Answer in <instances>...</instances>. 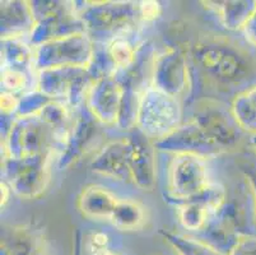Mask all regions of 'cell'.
Masks as SVG:
<instances>
[{
	"label": "cell",
	"mask_w": 256,
	"mask_h": 255,
	"mask_svg": "<svg viewBox=\"0 0 256 255\" xmlns=\"http://www.w3.org/2000/svg\"><path fill=\"white\" fill-rule=\"evenodd\" d=\"M124 96V83L116 74L100 77L88 91L86 105L97 121L107 125L118 124Z\"/></svg>",
	"instance_id": "12"
},
{
	"label": "cell",
	"mask_w": 256,
	"mask_h": 255,
	"mask_svg": "<svg viewBox=\"0 0 256 255\" xmlns=\"http://www.w3.org/2000/svg\"><path fill=\"white\" fill-rule=\"evenodd\" d=\"M84 4L76 9V13L90 36L124 35L142 21L139 3L134 2H87Z\"/></svg>",
	"instance_id": "3"
},
{
	"label": "cell",
	"mask_w": 256,
	"mask_h": 255,
	"mask_svg": "<svg viewBox=\"0 0 256 255\" xmlns=\"http://www.w3.org/2000/svg\"><path fill=\"white\" fill-rule=\"evenodd\" d=\"M84 32H87L86 26L79 18L76 9H74L68 13L36 22L30 35V42L34 48H36L52 40L62 39L76 34H84Z\"/></svg>",
	"instance_id": "17"
},
{
	"label": "cell",
	"mask_w": 256,
	"mask_h": 255,
	"mask_svg": "<svg viewBox=\"0 0 256 255\" xmlns=\"http://www.w3.org/2000/svg\"><path fill=\"white\" fill-rule=\"evenodd\" d=\"M97 133V120L90 111L79 114L60 144L58 166L68 167L82 157Z\"/></svg>",
	"instance_id": "14"
},
{
	"label": "cell",
	"mask_w": 256,
	"mask_h": 255,
	"mask_svg": "<svg viewBox=\"0 0 256 255\" xmlns=\"http://www.w3.org/2000/svg\"><path fill=\"white\" fill-rule=\"evenodd\" d=\"M90 255H122L120 251H118V250H114L112 247H108V249L106 250H102V251H98V252H93V254Z\"/></svg>",
	"instance_id": "41"
},
{
	"label": "cell",
	"mask_w": 256,
	"mask_h": 255,
	"mask_svg": "<svg viewBox=\"0 0 256 255\" xmlns=\"http://www.w3.org/2000/svg\"><path fill=\"white\" fill-rule=\"evenodd\" d=\"M118 202L108 189L98 185H90L83 189L78 198L79 212L90 219H110Z\"/></svg>",
	"instance_id": "19"
},
{
	"label": "cell",
	"mask_w": 256,
	"mask_h": 255,
	"mask_svg": "<svg viewBox=\"0 0 256 255\" xmlns=\"http://www.w3.org/2000/svg\"><path fill=\"white\" fill-rule=\"evenodd\" d=\"M231 111L244 132L256 134V86L237 93L232 100Z\"/></svg>",
	"instance_id": "22"
},
{
	"label": "cell",
	"mask_w": 256,
	"mask_h": 255,
	"mask_svg": "<svg viewBox=\"0 0 256 255\" xmlns=\"http://www.w3.org/2000/svg\"><path fill=\"white\" fill-rule=\"evenodd\" d=\"M83 241L80 231L76 230L73 232V241H72V255H82Z\"/></svg>",
	"instance_id": "39"
},
{
	"label": "cell",
	"mask_w": 256,
	"mask_h": 255,
	"mask_svg": "<svg viewBox=\"0 0 256 255\" xmlns=\"http://www.w3.org/2000/svg\"><path fill=\"white\" fill-rule=\"evenodd\" d=\"M250 146L252 147V149L255 151V153H256V134L250 135Z\"/></svg>",
	"instance_id": "42"
},
{
	"label": "cell",
	"mask_w": 256,
	"mask_h": 255,
	"mask_svg": "<svg viewBox=\"0 0 256 255\" xmlns=\"http://www.w3.org/2000/svg\"><path fill=\"white\" fill-rule=\"evenodd\" d=\"M230 255H256V236L242 237Z\"/></svg>",
	"instance_id": "36"
},
{
	"label": "cell",
	"mask_w": 256,
	"mask_h": 255,
	"mask_svg": "<svg viewBox=\"0 0 256 255\" xmlns=\"http://www.w3.org/2000/svg\"><path fill=\"white\" fill-rule=\"evenodd\" d=\"M114 227L121 231H136L143 227L146 213L140 203L132 199H118L110 219Z\"/></svg>",
	"instance_id": "23"
},
{
	"label": "cell",
	"mask_w": 256,
	"mask_h": 255,
	"mask_svg": "<svg viewBox=\"0 0 256 255\" xmlns=\"http://www.w3.org/2000/svg\"><path fill=\"white\" fill-rule=\"evenodd\" d=\"M209 184L206 158L176 154L170 165L166 200L180 204L199 195Z\"/></svg>",
	"instance_id": "8"
},
{
	"label": "cell",
	"mask_w": 256,
	"mask_h": 255,
	"mask_svg": "<svg viewBox=\"0 0 256 255\" xmlns=\"http://www.w3.org/2000/svg\"><path fill=\"white\" fill-rule=\"evenodd\" d=\"M192 59L206 77L222 87H240L256 82V59L248 50L220 36L195 41Z\"/></svg>",
	"instance_id": "1"
},
{
	"label": "cell",
	"mask_w": 256,
	"mask_h": 255,
	"mask_svg": "<svg viewBox=\"0 0 256 255\" xmlns=\"http://www.w3.org/2000/svg\"><path fill=\"white\" fill-rule=\"evenodd\" d=\"M2 255H51L45 233L32 223L6 228L2 233Z\"/></svg>",
	"instance_id": "15"
},
{
	"label": "cell",
	"mask_w": 256,
	"mask_h": 255,
	"mask_svg": "<svg viewBox=\"0 0 256 255\" xmlns=\"http://www.w3.org/2000/svg\"><path fill=\"white\" fill-rule=\"evenodd\" d=\"M178 207V221L182 227L192 232H199L206 227L209 219L214 216L206 204L196 199H190L176 204Z\"/></svg>",
	"instance_id": "26"
},
{
	"label": "cell",
	"mask_w": 256,
	"mask_h": 255,
	"mask_svg": "<svg viewBox=\"0 0 256 255\" xmlns=\"http://www.w3.org/2000/svg\"><path fill=\"white\" fill-rule=\"evenodd\" d=\"M130 144L128 138L114 140L102 147L92 158L90 167L93 172L110 179L132 181L129 168Z\"/></svg>",
	"instance_id": "16"
},
{
	"label": "cell",
	"mask_w": 256,
	"mask_h": 255,
	"mask_svg": "<svg viewBox=\"0 0 256 255\" xmlns=\"http://www.w3.org/2000/svg\"><path fill=\"white\" fill-rule=\"evenodd\" d=\"M111 247L110 245V237L108 235L104 232H96L93 233L90 237V241H88V250H90V254L93 252H98L102 250H106Z\"/></svg>",
	"instance_id": "34"
},
{
	"label": "cell",
	"mask_w": 256,
	"mask_h": 255,
	"mask_svg": "<svg viewBox=\"0 0 256 255\" xmlns=\"http://www.w3.org/2000/svg\"><path fill=\"white\" fill-rule=\"evenodd\" d=\"M93 81L88 68H48L38 72L37 90L69 107H76L87 98Z\"/></svg>",
	"instance_id": "7"
},
{
	"label": "cell",
	"mask_w": 256,
	"mask_h": 255,
	"mask_svg": "<svg viewBox=\"0 0 256 255\" xmlns=\"http://www.w3.org/2000/svg\"><path fill=\"white\" fill-rule=\"evenodd\" d=\"M182 124V107L178 98L154 87L144 90L139 100L136 129L152 142L162 139Z\"/></svg>",
	"instance_id": "2"
},
{
	"label": "cell",
	"mask_w": 256,
	"mask_h": 255,
	"mask_svg": "<svg viewBox=\"0 0 256 255\" xmlns=\"http://www.w3.org/2000/svg\"><path fill=\"white\" fill-rule=\"evenodd\" d=\"M124 83V96L121 104L120 115L116 125L121 129H134L136 126V115H138L139 100L142 93H138L132 76L126 72V78L122 79Z\"/></svg>",
	"instance_id": "27"
},
{
	"label": "cell",
	"mask_w": 256,
	"mask_h": 255,
	"mask_svg": "<svg viewBox=\"0 0 256 255\" xmlns=\"http://www.w3.org/2000/svg\"><path fill=\"white\" fill-rule=\"evenodd\" d=\"M192 120L224 152L241 142L244 130L232 115L231 109L227 110L218 102H198Z\"/></svg>",
	"instance_id": "9"
},
{
	"label": "cell",
	"mask_w": 256,
	"mask_h": 255,
	"mask_svg": "<svg viewBox=\"0 0 256 255\" xmlns=\"http://www.w3.org/2000/svg\"><path fill=\"white\" fill-rule=\"evenodd\" d=\"M30 7L32 9L34 22L68 13L76 9V7L73 8L66 2H58V0H34V2H30Z\"/></svg>",
	"instance_id": "31"
},
{
	"label": "cell",
	"mask_w": 256,
	"mask_h": 255,
	"mask_svg": "<svg viewBox=\"0 0 256 255\" xmlns=\"http://www.w3.org/2000/svg\"><path fill=\"white\" fill-rule=\"evenodd\" d=\"M195 237L222 255L231 254L242 238L231 226L216 214L209 219L203 230L196 232Z\"/></svg>",
	"instance_id": "21"
},
{
	"label": "cell",
	"mask_w": 256,
	"mask_h": 255,
	"mask_svg": "<svg viewBox=\"0 0 256 255\" xmlns=\"http://www.w3.org/2000/svg\"><path fill=\"white\" fill-rule=\"evenodd\" d=\"M190 68L185 54L170 48L158 54L152 65V87L180 98L190 88Z\"/></svg>",
	"instance_id": "11"
},
{
	"label": "cell",
	"mask_w": 256,
	"mask_h": 255,
	"mask_svg": "<svg viewBox=\"0 0 256 255\" xmlns=\"http://www.w3.org/2000/svg\"><path fill=\"white\" fill-rule=\"evenodd\" d=\"M128 140L130 144L129 168L132 182L142 190H153L157 182L154 144L136 128L132 129Z\"/></svg>",
	"instance_id": "13"
},
{
	"label": "cell",
	"mask_w": 256,
	"mask_h": 255,
	"mask_svg": "<svg viewBox=\"0 0 256 255\" xmlns=\"http://www.w3.org/2000/svg\"><path fill=\"white\" fill-rule=\"evenodd\" d=\"M51 153L52 152L22 158H4V180L13 194L23 199H34L45 191L50 181Z\"/></svg>",
	"instance_id": "6"
},
{
	"label": "cell",
	"mask_w": 256,
	"mask_h": 255,
	"mask_svg": "<svg viewBox=\"0 0 256 255\" xmlns=\"http://www.w3.org/2000/svg\"><path fill=\"white\" fill-rule=\"evenodd\" d=\"M139 12H140L142 21L150 22L158 18L160 14V6L158 2H140L139 3Z\"/></svg>",
	"instance_id": "35"
},
{
	"label": "cell",
	"mask_w": 256,
	"mask_h": 255,
	"mask_svg": "<svg viewBox=\"0 0 256 255\" xmlns=\"http://www.w3.org/2000/svg\"><path fill=\"white\" fill-rule=\"evenodd\" d=\"M34 49L37 72L60 67L90 68L96 54L92 36L87 32L52 40Z\"/></svg>",
	"instance_id": "5"
},
{
	"label": "cell",
	"mask_w": 256,
	"mask_h": 255,
	"mask_svg": "<svg viewBox=\"0 0 256 255\" xmlns=\"http://www.w3.org/2000/svg\"><path fill=\"white\" fill-rule=\"evenodd\" d=\"M106 49L116 70H124L126 73L136 65L138 49L130 41L126 34L112 37Z\"/></svg>",
	"instance_id": "25"
},
{
	"label": "cell",
	"mask_w": 256,
	"mask_h": 255,
	"mask_svg": "<svg viewBox=\"0 0 256 255\" xmlns=\"http://www.w3.org/2000/svg\"><path fill=\"white\" fill-rule=\"evenodd\" d=\"M244 174H245L246 181H248V186H250L251 191H252L256 205V167L255 166H245L244 167Z\"/></svg>",
	"instance_id": "38"
},
{
	"label": "cell",
	"mask_w": 256,
	"mask_h": 255,
	"mask_svg": "<svg viewBox=\"0 0 256 255\" xmlns=\"http://www.w3.org/2000/svg\"><path fill=\"white\" fill-rule=\"evenodd\" d=\"M51 101H52V98H50L38 90L24 93L20 97V104H18L16 118L38 115L40 112L42 111L44 107L50 104Z\"/></svg>",
	"instance_id": "30"
},
{
	"label": "cell",
	"mask_w": 256,
	"mask_h": 255,
	"mask_svg": "<svg viewBox=\"0 0 256 255\" xmlns=\"http://www.w3.org/2000/svg\"><path fill=\"white\" fill-rule=\"evenodd\" d=\"M241 32L248 45L256 48V9Z\"/></svg>",
	"instance_id": "37"
},
{
	"label": "cell",
	"mask_w": 256,
	"mask_h": 255,
	"mask_svg": "<svg viewBox=\"0 0 256 255\" xmlns=\"http://www.w3.org/2000/svg\"><path fill=\"white\" fill-rule=\"evenodd\" d=\"M0 186H2V208H4L6 204H8L13 191H12V188L9 186V184L6 181V180H2Z\"/></svg>",
	"instance_id": "40"
},
{
	"label": "cell",
	"mask_w": 256,
	"mask_h": 255,
	"mask_svg": "<svg viewBox=\"0 0 256 255\" xmlns=\"http://www.w3.org/2000/svg\"><path fill=\"white\" fill-rule=\"evenodd\" d=\"M160 235L164 242L174 249L176 255H222L196 237L174 233L172 231L160 230Z\"/></svg>",
	"instance_id": "29"
},
{
	"label": "cell",
	"mask_w": 256,
	"mask_h": 255,
	"mask_svg": "<svg viewBox=\"0 0 256 255\" xmlns=\"http://www.w3.org/2000/svg\"><path fill=\"white\" fill-rule=\"evenodd\" d=\"M203 4L217 14L223 27L230 31H242L256 9V0L204 2Z\"/></svg>",
	"instance_id": "20"
},
{
	"label": "cell",
	"mask_w": 256,
	"mask_h": 255,
	"mask_svg": "<svg viewBox=\"0 0 256 255\" xmlns=\"http://www.w3.org/2000/svg\"><path fill=\"white\" fill-rule=\"evenodd\" d=\"M34 49L20 39L2 40V68L27 70L34 67Z\"/></svg>",
	"instance_id": "24"
},
{
	"label": "cell",
	"mask_w": 256,
	"mask_h": 255,
	"mask_svg": "<svg viewBox=\"0 0 256 255\" xmlns=\"http://www.w3.org/2000/svg\"><path fill=\"white\" fill-rule=\"evenodd\" d=\"M20 97H16L14 93L2 91V116H14L17 114Z\"/></svg>",
	"instance_id": "33"
},
{
	"label": "cell",
	"mask_w": 256,
	"mask_h": 255,
	"mask_svg": "<svg viewBox=\"0 0 256 255\" xmlns=\"http://www.w3.org/2000/svg\"><path fill=\"white\" fill-rule=\"evenodd\" d=\"M28 84V77L24 70L2 68V86L4 92L17 93L24 90Z\"/></svg>",
	"instance_id": "32"
},
{
	"label": "cell",
	"mask_w": 256,
	"mask_h": 255,
	"mask_svg": "<svg viewBox=\"0 0 256 255\" xmlns=\"http://www.w3.org/2000/svg\"><path fill=\"white\" fill-rule=\"evenodd\" d=\"M34 18L30 2L6 0L2 2V40L20 39L31 35Z\"/></svg>",
	"instance_id": "18"
},
{
	"label": "cell",
	"mask_w": 256,
	"mask_h": 255,
	"mask_svg": "<svg viewBox=\"0 0 256 255\" xmlns=\"http://www.w3.org/2000/svg\"><path fill=\"white\" fill-rule=\"evenodd\" d=\"M153 144L158 151L174 156L192 154L202 158H210L224 152L194 120L182 123L166 137L153 142Z\"/></svg>",
	"instance_id": "10"
},
{
	"label": "cell",
	"mask_w": 256,
	"mask_h": 255,
	"mask_svg": "<svg viewBox=\"0 0 256 255\" xmlns=\"http://www.w3.org/2000/svg\"><path fill=\"white\" fill-rule=\"evenodd\" d=\"M54 144H58L56 134L40 115L14 118L3 134L6 157L9 158L52 152Z\"/></svg>",
	"instance_id": "4"
},
{
	"label": "cell",
	"mask_w": 256,
	"mask_h": 255,
	"mask_svg": "<svg viewBox=\"0 0 256 255\" xmlns=\"http://www.w3.org/2000/svg\"><path fill=\"white\" fill-rule=\"evenodd\" d=\"M38 115L55 132L58 144L60 146L65 134L70 129L72 124L74 121L70 119L68 105L62 101L52 100L50 104H48L44 107L42 111L40 112Z\"/></svg>",
	"instance_id": "28"
}]
</instances>
